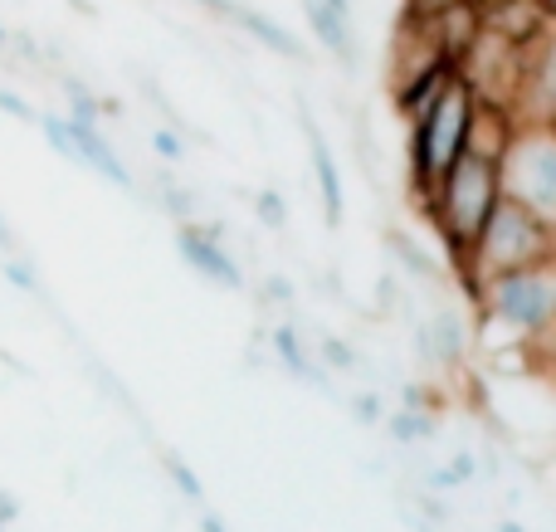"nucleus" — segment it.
Instances as JSON below:
<instances>
[{
	"mask_svg": "<svg viewBox=\"0 0 556 532\" xmlns=\"http://www.w3.org/2000/svg\"><path fill=\"white\" fill-rule=\"evenodd\" d=\"M264 299L283 303V308H288V303H293V283H288L283 274H269V279H264Z\"/></svg>",
	"mask_w": 556,
	"mask_h": 532,
	"instance_id": "b1692460",
	"label": "nucleus"
},
{
	"mask_svg": "<svg viewBox=\"0 0 556 532\" xmlns=\"http://www.w3.org/2000/svg\"><path fill=\"white\" fill-rule=\"evenodd\" d=\"M195 10H205L211 20H220V25L240 29V35H250L260 49H269L278 59H293V64H307V49L298 35H288L283 25H278L274 15H264V10L244 5V0H191Z\"/></svg>",
	"mask_w": 556,
	"mask_h": 532,
	"instance_id": "6e6552de",
	"label": "nucleus"
},
{
	"mask_svg": "<svg viewBox=\"0 0 556 532\" xmlns=\"http://www.w3.org/2000/svg\"><path fill=\"white\" fill-rule=\"evenodd\" d=\"M303 15H307V29H313V39L327 49L332 59H342L346 68H356V59H362V49H356V29L346 15H337L327 0H303Z\"/></svg>",
	"mask_w": 556,
	"mask_h": 532,
	"instance_id": "f8f14e48",
	"label": "nucleus"
},
{
	"mask_svg": "<svg viewBox=\"0 0 556 532\" xmlns=\"http://www.w3.org/2000/svg\"><path fill=\"white\" fill-rule=\"evenodd\" d=\"M381 430H386V440H391V445L410 449V445H425V440H434V430H440V426H434V410L401 406V410H386Z\"/></svg>",
	"mask_w": 556,
	"mask_h": 532,
	"instance_id": "4468645a",
	"label": "nucleus"
},
{
	"mask_svg": "<svg viewBox=\"0 0 556 532\" xmlns=\"http://www.w3.org/2000/svg\"><path fill=\"white\" fill-rule=\"evenodd\" d=\"M269 352H274V362L293 381H303V387H313V391H332V371L317 362L313 342L303 338V328H298V322H274V328H269Z\"/></svg>",
	"mask_w": 556,
	"mask_h": 532,
	"instance_id": "9d476101",
	"label": "nucleus"
},
{
	"mask_svg": "<svg viewBox=\"0 0 556 532\" xmlns=\"http://www.w3.org/2000/svg\"><path fill=\"white\" fill-rule=\"evenodd\" d=\"M162 469H166V479L176 484V494L186 498L191 508H205V484H201V474H195L191 465H186L176 449H162Z\"/></svg>",
	"mask_w": 556,
	"mask_h": 532,
	"instance_id": "dca6fc26",
	"label": "nucleus"
},
{
	"mask_svg": "<svg viewBox=\"0 0 556 532\" xmlns=\"http://www.w3.org/2000/svg\"><path fill=\"white\" fill-rule=\"evenodd\" d=\"M5 54H10V29L0 25V59H5Z\"/></svg>",
	"mask_w": 556,
	"mask_h": 532,
	"instance_id": "c756f323",
	"label": "nucleus"
},
{
	"mask_svg": "<svg viewBox=\"0 0 556 532\" xmlns=\"http://www.w3.org/2000/svg\"><path fill=\"white\" fill-rule=\"evenodd\" d=\"M0 532H5V523H0Z\"/></svg>",
	"mask_w": 556,
	"mask_h": 532,
	"instance_id": "473e14b6",
	"label": "nucleus"
},
{
	"mask_svg": "<svg viewBox=\"0 0 556 532\" xmlns=\"http://www.w3.org/2000/svg\"><path fill=\"white\" fill-rule=\"evenodd\" d=\"M0 113H10L15 123H25V127H35V123H39V107L29 103V98H20L15 88H0Z\"/></svg>",
	"mask_w": 556,
	"mask_h": 532,
	"instance_id": "5701e85b",
	"label": "nucleus"
},
{
	"mask_svg": "<svg viewBox=\"0 0 556 532\" xmlns=\"http://www.w3.org/2000/svg\"><path fill=\"white\" fill-rule=\"evenodd\" d=\"M346 410H352L356 426H381L386 420V401L376 396V391H352V396H346Z\"/></svg>",
	"mask_w": 556,
	"mask_h": 532,
	"instance_id": "412c9836",
	"label": "nucleus"
},
{
	"mask_svg": "<svg viewBox=\"0 0 556 532\" xmlns=\"http://www.w3.org/2000/svg\"><path fill=\"white\" fill-rule=\"evenodd\" d=\"M39 132H45V142L54 147L64 162H74V137H68V117L64 113H39Z\"/></svg>",
	"mask_w": 556,
	"mask_h": 532,
	"instance_id": "6ab92c4d",
	"label": "nucleus"
},
{
	"mask_svg": "<svg viewBox=\"0 0 556 532\" xmlns=\"http://www.w3.org/2000/svg\"><path fill=\"white\" fill-rule=\"evenodd\" d=\"M254 215L264 220V230H288V205L278 191H260L254 195Z\"/></svg>",
	"mask_w": 556,
	"mask_h": 532,
	"instance_id": "4be33fe9",
	"label": "nucleus"
},
{
	"mask_svg": "<svg viewBox=\"0 0 556 532\" xmlns=\"http://www.w3.org/2000/svg\"><path fill=\"white\" fill-rule=\"evenodd\" d=\"M498 532H528V528H522V523H513V518H503Z\"/></svg>",
	"mask_w": 556,
	"mask_h": 532,
	"instance_id": "7c9ffc66",
	"label": "nucleus"
},
{
	"mask_svg": "<svg viewBox=\"0 0 556 532\" xmlns=\"http://www.w3.org/2000/svg\"><path fill=\"white\" fill-rule=\"evenodd\" d=\"M0 279H5L10 289L29 293V299H45V279H39V269L25 259V254H10V259H0Z\"/></svg>",
	"mask_w": 556,
	"mask_h": 532,
	"instance_id": "a211bd4d",
	"label": "nucleus"
},
{
	"mask_svg": "<svg viewBox=\"0 0 556 532\" xmlns=\"http://www.w3.org/2000/svg\"><path fill=\"white\" fill-rule=\"evenodd\" d=\"M152 152H156V162L181 166L186 152H191V142H186L181 132H172V127H152Z\"/></svg>",
	"mask_w": 556,
	"mask_h": 532,
	"instance_id": "aec40b11",
	"label": "nucleus"
},
{
	"mask_svg": "<svg viewBox=\"0 0 556 532\" xmlns=\"http://www.w3.org/2000/svg\"><path fill=\"white\" fill-rule=\"evenodd\" d=\"M152 191H156V205H162V211L172 215L176 225L195 220V211H201V201H195L191 186H181L176 176H166V172H156V176H152Z\"/></svg>",
	"mask_w": 556,
	"mask_h": 532,
	"instance_id": "2eb2a0df",
	"label": "nucleus"
},
{
	"mask_svg": "<svg viewBox=\"0 0 556 532\" xmlns=\"http://www.w3.org/2000/svg\"><path fill=\"white\" fill-rule=\"evenodd\" d=\"M469 303L479 308L483 332H508L518 347H528L532 338L556 328V254L469 289Z\"/></svg>",
	"mask_w": 556,
	"mask_h": 532,
	"instance_id": "f03ea898",
	"label": "nucleus"
},
{
	"mask_svg": "<svg viewBox=\"0 0 556 532\" xmlns=\"http://www.w3.org/2000/svg\"><path fill=\"white\" fill-rule=\"evenodd\" d=\"M473 113H479V93L464 84V74H454L450 84L440 88V98L410 123V195H415V205H420L425 195L440 186V176L464 156Z\"/></svg>",
	"mask_w": 556,
	"mask_h": 532,
	"instance_id": "7ed1b4c3",
	"label": "nucleus"
},
{
	"mask_svg": "<svg viewBox=\"0 0 556 532\" xmlns=\"http://www.w3.org/2000/svg\"><path fill=\"white\" fill-rule=\"evenodd\" d=\"M415 528H420V532H440V528H430V523H415Z\"/></svg>",
	"mask_w": 556,
	"mask_h": 532,
	"instance_id": "2f4dec72",
	"label": "nucleus"
},
{
	"mask_svg": "<svg viewBox=\"0 0 556 532\" xmlns=\"http://www.w3.org/2000/svg\"><path fill=\"white\" fill-rule=\"evenodd\" d=\"M513 127H552L556 123V20L542 25L538 35L522 45L518 88L508 103Z\"/></svg>",
	"mask_w": 556,
	"mask_h": 532,
	"instance_id": "423d86ee",
	"label": "nucleus"
},
{
	"mask_svg": "<svg viewBox=\"0 0 556 532\" xmlns=\"http://www.w3.org/2000/svg\"><path fill=\"white\" fill-rule=\"evenodd\" d=\"M195 523H201V532H230V528H225V518L215 514L211 504H205V508H195Z\"/></svg>",
	"mask_w": 556,
	"mask_h": 532,
	"instance_id": "cd10ccee",
	"label": "nucleus"
},
{
	"mask_svg": "<svg viewBox=\"0 0 556 532\" xmlns=\"http://www.w3.org/2000/svg\"><path fill=\"white\" fill-rule=\"evenodd\" d=\"M327 5H332V10H337V15H346V20H352V10H356V5H352V0H327Z\"/></svg>",
	"mask_w": 556,
	"mask_h": 532,
	"instance_id": "c85d7f7f",
	"label": "nucleus"
},
{
	"mask_svg": "<svg viewBox=\"0 0 556 532\" xmlns=\"http://www.w3.org/2000/svg\"><path fill=\"white\" fill-rule=\"evenodd\" d=\"M454 0H405L401 10H410V15H440V10H450Z\"/></svg>",
	"mask_w": 556,
	"mask_h": 532,
	"instance_id": "a878e982",
	"label": "nucleus"
},
{
	"mask_svg": "<svg viewBox=\"0 0 556 532\" xmlns=\"http://www.w3.org/2000/svg\"><path fill=\"white\" fill-rule=\"evenodd\" d=\"M313 352H317V362H323L327 371H362V352H352V342L346 338H317L313 342Z\"/></svg>",
	"mask_w": 556,
	"mask_h": 532,
	"instance_id": "f3484780",
	"label": "nucleus"
},
{
	"mask_svg": "<svg viewBox=\"0 0 556 532\" xmlns=\"http://www.w3.org/2000/svg\"><path fill=\"white\" fill-rule=\"evenodd\" d=\"M0 254H5V259H10V254H25V244H20V235H15V230H10L5 215H0Z\"/></svg>",
	"mask_w": 556,
	"mask_h": 532,
	"instance_id": "393cba45",
	"label": "nucleus"
},
{
	"mask_svg": "<svg viewBox=\"0 0 556 532\" xmlns=\"http://www.w3.org/2000/svg\"><path fill=\"white\" fill-rule=\"evenodd\" d=\"M298 127H303V137H307V162H313V176H317V201H323V215H327V225H342V215H346V201H342V172H337V156H332V147H327V137H323V127H317V117L307 113H298Z\"/></svg>",
	"mask_w": 556,
	"mask_h": 532,
	"instance_id": "1a4fd4ad",
	"label": "nucleus"
},
{
	"mask_svg": "<svg viewBox=\"0 0 556 532\" xmlns=\"http://www.w3.org/2000/svg\"><path fill=\"white\" fill-rule=\"evenodd\" d=\"M498 201H503V172L493 156H479V152H464L440 176V186L420 201L425 220L434 225V235L450 250V269H459L469 259L473 240L483 235V225L498 211Z\"/></svg>",
	"mask_w": 556,
	"mask_h": 532,
	"instance_id": "f257e3e1",
	"label": "nucleus"
},
{
	"mask_svg": "<svg viewBox=\"0 0 556 532\" xmlns=\"http://www.w3.org/2000/svg\"><path fill=\"white\" fill-rule=\"evenodd\" d=\"M381 240H386V254H391V259L401 264V274H410V279H420L425 289H440V283H444L440 264H434L430 254H425L420 244H415V240H410V235H405V230H386Z\"/></svg>",
	"mask_w": 556,
	"mask_h": 532,
	"instance_id": "ddd939ff",
	"label": "nucleus"
},
{
	"mask_svg": "<svg viewBox=\"0 0 556 532\" xmlns=\"http://www.w3.org/2000/svg\"><path fill=\"white\" fill-rule=\"evenodd\" d=\"M552 132H556V123H552Z\"/></svg>",
	"mask_w": 556,
	"mask_h": 532,
	"instance_id": "72a5a7b5",
	"label": "nucleus"
},
{
	"mask_svg": "<svg viewBox=\"0 0 556 532\" xmlns=\"http://www.w3.org/2000/svg\"><path fill=\"white\" fill-rule=\"evenodd\" d=\"M68 137H74V166H88L93 176L113 181L117 191H137V176L127 172L117 147L103 137V127H88V123H74V117H68Z\"/></svg>",
	"mask_w": 556,
	"mask_h": 532,
	"instance_id": "9b49d317",
	"label": "nucleus"
},
{
	"mask_svg": "<svg viewBox=\"0 0 556 532\" xmlns=\"http://www.w3.org/2000/svg\"><path fill=\"white\" fill-rule=\"evenodd\" d=\"M20 514H25V508H20V498H15V494H10V489H0V523H5V528H10V523H15V518H20Z\"/></svg>",
	"mask_w": 556,
	"mask_h": 532,
	"instance_id": "bb28decb",
	"label": "nucleus"
},
{
	"mask_svg": "<svg viewBox=\"0 0 556 532\" xmlns=\"http://www.w3.org/2000/svg\"><path fill=\"white\" fill-rule=\"evenodd\" d=\"M176 250H181V259L191 264L205 283H215V289L244 293V283H250V279H244V269H240V259H235L230 244H225V225L220 220H186V225H176Z\"/></svg>",
	"mask_w": 556,
	"mask_h": 532,
	"instance_id": "0eeeda50",
	"label": "nucleus"
},
{
	"mask_svg": "<svg viewBox=\"0 0 556 532\" xmlns=\"http://www.w3.org/2000/svg\"><path fill=\"white\" fill-rule=\"evenodd\" d=\"M556 254V230L547 220H538V215L528 211V205H518L513 195H503L498 211L489 215V225H483V235L473 240L469 259L454 269V279L464 283V293L479 289V283L498 279V274H513V269H528V264H542Z\"/></svg>",
	"mask_w": 556,
	"mask_h": 532,
	"instance_id": "20e7f679",
	"label": "nucleus"
},
{
	"mask_svg": "<svg viewBox=\"0 0 556 532\" xmlns=\"http://www.w3.org/2000/svg\"><path fill=\"white\" fill-rule=\"evenodd\" d=\"M503 195L528 205L556 230V132L552 127H513V142L498 162Z\"/></svg>",
	"mask_w": 556,
	"mask_h": 532,
	"instance_id": "39448f33",
	"label": "nucleus"
}]
</instances>
